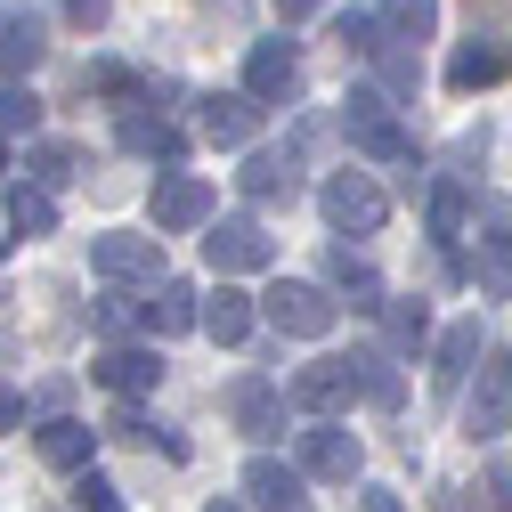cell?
<instances>
[{
  "mask_svg": "<svg viewBox=\"0 0 512 512\" xmlns=\"http://www.w3.org/2000/svg\"><path fill=\"white\" fill-rule=\"evenodd\" d=\"M342 131H350V147L374 155V163H407V155H415L399 106L382 98V90H350V98H342Z\"/></svg>",
  "mask_w": 512,
  "mask_h": 512,
  "instance_id": "cell-1",
  "label": "cell"
},
{
  "mask_svg": "<svg viewBox=\"0 0 512 512\" xmlns=\"http://www.w3.org/2000/svg\"><path fill=\"white\" fill-rule=\"evenodd\" d=\"M261 309H269V326L293 334V342H326L334 317H342V301H334L326 285H301V277H277V285L261 293Z\"/></svg>",
  "mask_w": 512,
  "mask_h": 512,
  "instance_id": "cell-2",
  "label": "cell"
},
{
  "mask_svg": "<svg viewBox=\"0 0 512 512\" xmlns=\"http://www.w3.org/2000/svg\"><path fill=\"white\" fill-rule=\"evenodd\" d=\"M90 269L106 285H163V236L106 228V236H90Z\"/></svg>",
  "mask_w": 512,
  "mask_h": 512,
  "instance_id": "cell-3",
  "label": "cell"
},
{
  "mask_svg": "<svg viewBox=\"0 0 512 512\" xmlns=\"http://www.w3.org/2000/svg\"><path fill=\"white\" fill-rule=\"evenodd\" d=\"M204 261L220 277H252V269L277 261V244H269V228L252 220V212H228V220H204Z\"/></svg>",
  "mask_w": 512,
  "mask_h": 512,
  "instance_id": "cell-4",
  "label": "cell"
},
{
  "mask_svg": "<svg viewBox=\"0 0 512 512\" xmlns=\"http://www.w3.org/2000/svg\"><path fill=\"white\" fill-rule=\"evenodd\" d=\"M317 204H326V220H334V236H374L382 220H391V196L366 179V171H334L326 187H317Z\"/></svg>",
  "mask_w": 512,
  "mask_h": 512,
  "instance_id": "cell-5",
  "label": "cell"
},
{
  "mask_svg": "<svg viewBox=\"0 0 512 512\" xmlns=\"http://www.w3.org/2000/svg\"><path fill=\"white\" fill-rule=\"evenodd\" d=\"M293 472H301V480H334V488H350V480L366 472V447H358V431H342V423H309Z\"/></svg>",
  "mask_w": 512,
  "mask_h": 512,
  "instance_id": "cell-6",
  "label": "cell"
},
{
  "mask_svg": "<svg viewBox=\"0 0 512 512\" xmlns=\"http://www.w3.org/2000/svg\"><path fill=\"white\" fill-rule=\"evenodd\" d=\"M285 399H293V407H309L317 423H334V407H350V399H358V374H350V358H309V366L285 382Z\"/></svg>",
  "mask_w": 512,
  "mask_h": 512,
  "instance_id": "cell-7",
  "label": "cell"
},
{
  "mask_svg": "<svg viewBox=\"0 0 512 512\" xmlns=\"http://www.w3.org/2000/svg\"><path fill=\"white\" fill-rule=\"evenodd\" d=\"M212 212H220V196H212V179H196V171H171L155 187V236H187V228H204Z\"/></svg>",
  "mask_w": 512,
  "mask_h": 512,
  "instance_id": "cell-8",
  "label": "cell"
},
{
  "mask_svg": "<svg viewBox=\"0 0 512 512\" xmlns=\"http://www.w3.org/2000/svg\"><path fill=\"white\" fill-rule=\"evenodd\" d=\"M293 90H301L293 41H252V57H244V98H252V106H285Z\"/></svg>",
  "mask_w": 512,
  "mask_h": 512,
  "instance_id": "cell-9",
  "label": "cell"
},
{
  "mask_svg": "<svg viewBox=\"0 0 512 512\" xmlns=\"http://www.w3.org/2000/svg\"><path fill=\"white\" fill-rule=\"evenodd\" d=\"M504 423H512V350L480 358V391H472V407H464V431H472V439H504Z\"/></svg>",
  "mask_w": 512,
  "mask_h": 512,
  "instance_id": "cell-10",
  "label": "cell"
},
{
  "mask_svg": "<svg viewBox=\"0 0 512 512\" xmlns=\"http://www.w3.org/2000/svg\"><path fill=\"white\" fill-rule=\"evenodd\" d=\"M236 187H244L252 204H293L301 196V155L293 147H252L244 171H236Z\"/></svg>",
  "mask_w": 512,
  "mask_h": 512,
  "instance_id": "cell-11",
  "label": "cell"
},
{
  "mask_svg": "<svg viewBox=\"0 0 512 512\" xmlns=\"http://www.w3.org/2000/svg\"><path fill=\"white\" fill-rule=\"evenodd\" d=\"M90 374L106 382L114 399H147L155 382H163V358H155V350H139V342H114V350H106V358H98Z\"/></svg>",
  "mask_w": 512,
  "mask_h": 512,
  "instance_id": "cell-12",
  "label": "cell"
},
{
  "mask_svg": "<svg viewBox=\"0 0 512 512\" xmlns=\"http://www.w3.org/2000/svg\"><path fill=\"white\" fill-rule=\"evenodd\" d=\"M228 415H236L244 439H277V431H285V391L261 382V374H244L236 391H228Z\"/></svg>",
  "mask_w": 512,
  "mask_h": 512,
  "instance_id": "cell-13",
  "label": "cell"
},
{
  "mask_svg": "<svg viewBox=\"0 0 512 512\" xmlns=\"http://www.w3.org/2000/svg\"><path fill=\"white\" fill-rule=\"evenodd\" d=\"M41 57H49V25H41V9H0V66H9V82H25Z\"/></svg>",
  "mask_w": 512,
  "mask_h": 512,
  "instance_id": "cell-14",
  "label": "cell"
},
{
  "mask_svg": "<svg viewBox=\"0 0 512 512\" xmlns=\"http://www.w3.org/2000/svg\"><path fill=\"white\" fill-rule=\"evenodd\" d=\"M196 131H204L212 147H252V131H261V106H252L244 90H228V98L212 90V98L196 106Z\"/></svg>",
  "mask_w": 512,
  "mask_h": 512,
  "instance_id": "cell-15",
  "label": "cell"
},
{
  "mask_svg": "<svg viewBox=\"0 0 512 512\" xmlns=\"http://www.w3.org/2000/svg\"><path fill=\"white\" fill-rule=\"evenodd\" d=\"M90 447H98V431L74 423V415H49V423L33 431V456H41L49 472H90Z\"/></svg>",
  "mask_w": 512,
  "mask_h": 512,
  "instance_id": "cell-16",
  "label": "cell"
},
{
  "mask_svg": "<svg viewBox=\"0 0 512 512\" xmlns=\"http://www.w3.org/2000/svg\"><path fill=\"white\" fill-rule=\"evenodd\" d=\"M122 147H131V155H147V163H179V155H187V139H179V122L147 114L139 98L122 106Z\"/></svg>",
  "mask_w": 512,
  "mask_h": 512,
  "instance_id": "cell-17",
  "label": "cell"
},
{
  "mask_svg": "<svg viewBox=\"0 0 512 512\" xmlns=\"http://www.w3.org/2000/svg\"><path fill=\"white\" fill-rule=\"evenodd\" d=\"M244 496L261 504V512H301V472L277 464V456H252L244 464Z\"/></svg>",
  "mask_w": 512,
  "mask_h": 512,
  "instance_id": "cell-18",
  "label": "cell"
},
{
  "mask_svg": "<svg viewBox=\"0 0 512 512\" xmlns=\"http://www.w3.org/2000/svg\"><path fill=\"white\" fill-rule=\"evenodd\" d=\"M472 366H480V317H464V326H447V334H439L431 382H439V391H464V382H472Z\"/></svg>",
  "mask_w": 512,
  "mask_h": 512,
  "instance_id": "cell-19",
  "label": "cell"
},
{
  "mask_svg": "<svg viewBox=\"0 0 512 512\" xmlns=\"http://www.w3.org/2000/svg\"><path fill=\"white\" fill-rule=\"evenodd\" d=\"M504 74H512V57H504L496 41H480V33L447 57V90H488V82H504Z\"/></svg>",
  "mask_w": 512,
  "mask_h": 512,
  "instance_id": "cell-20",
  "label": "cell"
},
{
  "mask_svg": "<svg viewBox=\"0 0 512 512\" xmlns=\"http://www.w3.org/2000/svg\"><path fill=\"white\" fill-rule=\"evenodd\" d=\"M196 285H187V277H163L155 293H147V334H187V326H196Z\"/></svg>",
  "mask_w": 512,
  "mask_h": 512,
  "instance_id": "cell-21",
  "label": "cell"
},
{
  "mask_svg": "<svg viewBox=\"0 0 512 512\" xmlns=\"http://www.w3.org/2000/svg\"><path fill=\"white\" fill-rule=\"evenodd\" d=\"M196 326H204V334H212V342H228V350H236V342H244V334H252V301H244V293H236V285H220V293H212V301H196Z\"/></svg>",
  "mask_w": 512,
  "mask_h": 512,
  "instance_id": "cell-22",
  "label": "cell"
},
{
  "mask_svg": "<svg viewBox=\"0 0 512 512\" xmlns=\"http://www.w3.org/2000/svg\"><path fill=\"white\" fill-rule=\"evenodd\" d=\"M382 41H399V49H415V41H431V25H439V0H382Z\"/></svg>",
  "mask_w": 512,
  "mask_h": 512,
  "instance_id": "cell-23",
  "label": "cell"
},
{
  "mask_svg": "<svg viewBox=\"0 0 512 512\" xmlns=\"http://www.w3.org/2000/svg\"><path fill=\"white\" fill-rule=\"evenodd\" d=\"M49 228H57V196L33 187V179H17L9 187V236H49Z\"/></svg>",
  "mask_w": 512,
  "mask_h": 512,
  "instance_id": "cell-24",
  "label": "cell"
},
{
  "mask_svg": "<svg viewBox=\"0 0 512 512\" xmlns=\"http://www.w3.org/2000/svg\"><path fill=\"white\" fill-rule=\"evenodd\" d=\"M326 277L350 293V309H374V301H382V277L366 269V252H350V244H334V252H326Z\"/></svg>",
  "mask_w": 512,
  "mask_h": 512,
  "instance_id": "cell-25",
  "label": "cell"
},
{
  "mask_svg": "<svg viewBox=\"0 0 512 512\" xmlns=\"http://www.w3.org/2000/svg\"><path fill=\"white\" fill-rule=\"evenodd\" d=\"M472 285H480V301H512V236H480Z\"/></svg>",
  "mask_w": 512,
  "mask_h": 512,
  "instance_id": "cell-26",
  "label": "cell"
},
{
  "mask_svg": "<svg viewBox=\"0 0 512 512\" xmlns=\"http://www.w3.org/2000/svg\"><path fill=\"white\" fill-rule=\"evenodd\" d=\"M350 374H358V399H366V407H399V399H407V391H399V366L382 358V350L350 358Z\"/></svg>",
  "mask_w": 512,
  "mask_h": 512,
  "instance_id": "cell-27",
  "label": "cell"
},
{
  "mask_svg": "<svg viewBox=\"0 0 512 512\" xmlns=\"http://www.w3.org/2000/svg\"><path fill=\"white\" fill-rule=\"evenodd\" d=\"M33 139L41 131V98H33V82H0V139Z\"/></svg>",
  "mask_w": 512,
  "mask_h": 512,
  "instance_id": "cell-28",
  "label": "cell"
},
{
  "mask_svg": "<svg viewBox=\"0 0 512 512\" xmlns=\"http://www.w3.org/2000/svg\"><path fill=\"white\" fill-rule=\"evenodd\" d=\"M382 326H391V350H423L431 342V309L423 301H391V309H382Z\"/></svg>",
  "mask_w": 512,
  "mask_h": 512,
  "instance_id": "cell-29",
  "label": "cell"
},
{
  "mask_svg": "<svg viewBox=\"0 0 512 512\" xmlns=\"http://www.w3.org/2000/svg\"><path fill=\"white\" fill-rule=\"evenodd\" d=\"M464 220H472L464 187H456V179H447V187H431V236H439V244H456V236H464Z\"/></svg>",
  "mask_w": 512,
  "mask_h": 512,
  "instance_id": "cell-30",
  "label": "cell"
},
{
  "mask_svg": "<svg viewBox=\"0 0 512 512\" xmlns=\"http://www.w3.org/2000/svg\"><path fill=\"white\" fill-rule=\"evenodd\" d=\"M82 171V147H66V139H49V147H33V187H66Z\"/></svg>",
  "mask_w": 512,
  "mask_h": 512,
  "instance_id": "cell-31",
  "label": "cell"
},
{
  "mask_svg": "<svg viewBox=\"0 0 512 512\" xmlns=\"http://www.w3.org/2000/svg\"><path fill=\"white\" fill-rule=\"evenodd\" d=\"M464 9H472V33L512 57V0H464Z\"/></svg>",
  "mask_w": 512,
  "mask_h": 512,
  "instance_id": "cell-32",
  "label": "cell"
},
{
  "mask_svg": "<svg viewBox=\"0 0 512 512\" xmlns=\"http://www.w3.org/2000/svg\"><path fill=\"white\" fill-rule=\"evenodd\" d=\"M74 504H82V512H131V504H122V488H114V480H98V472H82Z\"/></svg>",
  "mask_w": 512,
  "mask_h": 512,
  "instance_id": "cell-33",
  "label": "cell"
},
{
  "mask_svg": "<svg viewBox=\"0 0 512 512\" xmlns=\"http://www.w3.org/2000/svg\"><path fill=\"white\" fill-rule=\"evenodd\" d=\"M334 41H342V49H358V57H366V49H374V41H382V25H374V17H358V9H350V17H334Z\"/></svg>",
  "mask_w": 512,
  "mask_h": 512,
  "instance_id": "cell-34",
  "label": "cell"
},
{
  "mask_svg": "<svg viewBox=\"0 0 512 512\" xmlns=\"http://www.w3.org/2000/svg\"><path fill=\"white\" fill-rule=\"evenodd\" d=\"M66 9V25H82V33H98L106 17H114V0H57Z\"/></svg>",
  "mask_w": 512,
  "mask_h": 512,
  "instance_id": "cell-35",
  "label": "cell"
},
{
  "mask_svg": "<svg viewBox=\"0 0 512 512\" xmlns=\"http://www.w3.org/2000/svg\"><path fill=\"white\" fill-rule=\"evenodd\" d=\"M82 90H106V98H131V74H122V66H106V57H98V66L82 74Z\"/></svg>",
  "mask_w": 512,
  "mask_h": 512,
  "instance_id": "cell-36",
  "label": "cell"
},
{
  "mask_svg": "<svg viewBox=\"0 0 512 512\" xmlns=\"http://www.w3.org/2000/svg\"><path fill=\"white\" fill-rule=\"evenodd\" d=\"M472 220H488V236H512V196H480Z\"/></svg>",
  "mask_w": 512,
  "mask_h": 512,
  "instance_id": "cell-37",
  "label": "cell"
},
{
  "mask_svg": "<svg viewBox=\"0 0 512 512\" xmlns=\"http://www.w3.org/2000/svg\"><path fill=\"white\" fill-rule=\"evenodd\" d=\"M25 423V391H17V382H0V431H17Z\"/></svg>",
  "mask_w": 512,
  "mask_h": 512,
  "instance_id": "cell-38",
  "label": "cell"
},
{
  "mask_svg": "<svg viewBox=\"0 0 512 512\" xmlns=\"http://www.w3.org/2000/svg\"><path fill=\"white\" fill-rule=\"evenodd\" d=\"M358 512H407V504H399L391 488H358Z\"/></svg>",
  "mask_w": 512,
  "mask_h": 512,
  "instance_id": "cell-39",
  "label": "cell"
},
{
  "mask_svg": "<svg viewBox=\"0 0 512 512\" xmlns=\"http://www.w3.org/2000/svg\"><path fill=\"white\" fill-rule=\"evenodd\" d=\"M317 9H326V0H277V17H285V25H301V17H317Z\"/></svg>",
  "mask_w": 512,
  "mask_h": 512,
  "instance_id": "cell-40",
  "label": "cell"
},
{
  "mask_svg": "<svg viewBox=\"0 0 512 512\" xmlns=\"http://www.w3.org/2000/svg\"><path fill=\"white\" fill-rule=\"evenodd\" d=\"M0 342H9V285H0Z\"/></svg>",
  "mask_w": 512,
  "mask_h": 512,
  "instance_id": "cell-41",
  "label": "cell"
},
{
  "mask_svg": "<svg viewBox=\"0 0 512 512\" xmlns=\"http://www.w3.org/2000/svg\"><path fill=\"white\" fill-rule=\"evenodd\" d=\"M204 512H244V504H228V496H220V504H204Z\"/></svg>",
  "mask_w": 512,
  "mask_h": 512,
  "instance_id": "cell-42",
  "label": "cell"
},
{
  "mask_svg": "<svg viewBox=\"0 0 512 512\" xmlns=\"http://www.w3.org/2000/svg\"><path fill=\"white\" fill-rule=\"evenodd\" d=\"M0 171H9V147H0Z\"/></svg>",
  "mask_w": 512,
  "mask_h": 512,
  "instance_id": "cell-43",
  "label": "cell"
},
{
  "mask_svg": "<svg viewBox=\"0 0 512 512\" xmlns=\"http://www.w3.org/2000/svg\"><path fill=\"white\" fill-rule=\"evenodd\" d=\"M0 252H9V236H0Z\"/></svg>",
  "mask_w": 512,
  "mask_h": 512,
  "instance_id": "cell-44",
  "label": "cell"
}]
</instances>
